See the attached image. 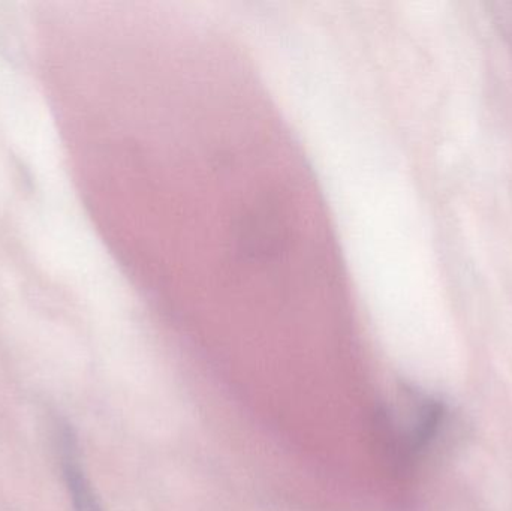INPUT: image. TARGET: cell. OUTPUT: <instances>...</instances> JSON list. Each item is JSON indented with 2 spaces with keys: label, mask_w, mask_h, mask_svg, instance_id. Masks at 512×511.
I'll use <instances>...</instances> for the list:
<instances>
[{
  "label": "cell",
  "mask_w": 512,
  "mask_h": 511,
  "mask_svg": "<svg viewBox=\"0 0 512 511\" xmlns=\"http://www.w3.org/2000/svg\"><path fill=\"white\" fill-rule=\"evenodd\" d=\"M63 446V471H65L66 485L71 495L74 511H104L99 503L98 495L93 491L92 483L87 479L75 453V443L71 434H65Z\"/></svg>",
  "instance_id": "obj_1"
}]
</instances>
